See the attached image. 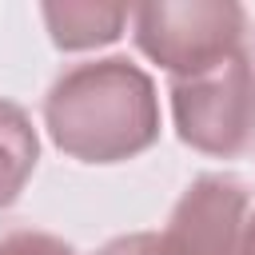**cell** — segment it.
<instances>
[{"label": "cell", "instance_id": "7", "mask_svg": "<svg viewBox=\"0 0 255 255\" xmlns=\"http://www.w3.org/2000/svg\"><path fill=\"white\" fill-rule=\"evenodd\" d=\"M0 255H76L72 243L48 231H8L0 235Z\"/></svg>", "mask_w": 255, "mask_h": 255}, {"label": "cell", "instance_id": "9", "mask_svg": "<svg viewBox=\"0 0 255 255\" xmlns=\"http://www.w3.org/2000/svg\"><path fill=\"white\" fill-rule=\"evenodd\" d=\"M239 255H255V211L243 223V239H239Z\"/></svg>", "mask_w": 255, "mask_h": 255}, {"label": "cell", "instance_id": "8", "mask_svg": "<svg viewBox=\"0 0 255 255\" xmlns=\"http://www.w3.org/2000/svg\"><path fill=\"white\" fill-rule=\"evenodd\" d=\"M151 239L155 231H135V235H120V239H108L96 255H151Z\"/></svg>", "mask_w": 255, "mask_h": 255}, {"label": "cell", "instance_id": "1", "mask_svg": "<svg viewBox=\"0 0 255 255\" xmlns=\"http://www.w3.org/2000/svg\"><path fill=\"white\" fill-rule=\"evenodd\" d=\"M52 143L80 163H120L159 139V96L128 56L84 60L44 96Z\"/></svg>", "mask_w": 255, "mask_h": 255}, {"label": "cell", "instance_id": "4", "mask_svg": "<svg viewBox=\"0 0 255 255\" xmlns=\"http://www.w3.org/2000/svg\"><path fill=\"white\" fill-rule=\"evenodd\" d=\"M247 223V187L235 175H199L175 199L151 255H239Z\"/></svg>", "mask_w": 255, "mask_h": 255}, {"label": "cell", "instance_id": "3", "mask_svg": "<svg viewBox=\"0 0 255 255\" xmlns=\"http://www.w3.org/2000/svg\"><path fill=\"white\" fill-rule=\"evenodd\" d=\"M175 135L203 155H239L255 135V64L247 52L171 80Z\"/></svg>", "mask_w": 255, "mask_h": 255}, {"label": "cell", "instance_id": "5", "mask_svg": "<svg viewBox=\"0 0 255 255\" xmlns=\"http://www.w3.org/2000/svg\"><path fill=\"white\" fill-rule=\"evenodd\" d=\"M48 36L56 48L64 52H84V48H100L120 40V32L128 28L131 12L120 4H84V0H64V4H44L40 8Z\"/></svg>", "mask_w": 255, "mask_h": 255}, {"label": "cell", "instance_id": "2", "mask_svg": "<svg viewBox=\"0 0 255 255\" xmlns=\"http://www.w3.org/2000/svg\"><path fill=\"white\" fill-rule=\"evenodd\" d=\"M243 32H247V12L231 0H159L143 4L131 12V36L135 48L179 76H199L227 56L243 52Z\"/></svg>", "mask_w": 255, "mask_h": 255}, {"label": "cell", "instance_id": "6", "mask_svg": "<svg viewBox=\"0 0 255 255\" xmlns=\"http://www.w3.org/2000/svg\"><path fill=\"white\" fill-rule=\"evenodd\" d=\"M40 159V139L28 120V112L0 96V211L12 207L32 179Z\"/></svg>", "mask_w": 255, "mask_h": 255}]
</instances>
